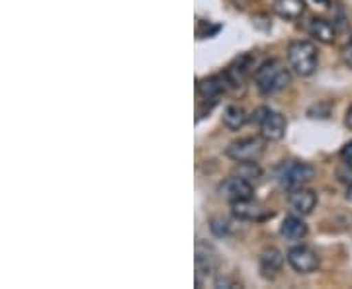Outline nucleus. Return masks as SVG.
I'll return each mask as SVG.
<instances>
[{"label":"nucleus","mask_w":352,"mask_h":289,"mask_svg":"<svg viewBox=\"0 0 352 289\" xmlns=\"http://www.w3.org/2000/svg\"><path fill=\"white\" fill-rule=\"evenodd\" d=\"M247 122H249V115H247V112L241 106H227L226 110H223V124H226L227 129L239 131Z\"/></svg>","instance_id":"17"},{"label":"nucleus","mask_w":352,"mask_h":289,"mask_svg":"<svg viewBox=\"0 0 352 289\" xmlns=\"http://www.w3.org/2000/svg\"><path fill=\"white\" fill-rule=\"evenodd\" d=\"M315 178V168L311 164L300 161H284L274 168V180L284 189H296L305 186Z\"/></svg>","instance_id":"2"},{"label":"nucleus","mask_w":352,"mask_h":289,"mask_svg":"<svg viewBox=\"0 0 352 289\" xmlns=\"http://www.w3.org/2000/svg\"><path fill=\"white\" fill-rule=\"evenodd\" d=\"M340 161H342L344 166L352 168V141H349V143L342 147V151H340Z\"/></svg>","instance_id":"20"},{"label":"nucleus","mask_w":352,"mask_h":289,"mask_svg":"<svg viewBox=\"0 0 352 289\" xmlns=\"http://www.w3.org/2000/svg\"><path fill=\"white\" fill-rule=\"evenodd\" d=\"M217 194L227 201H239V200H249L252 198V194H254V188H252V184L249 180H245V178L241 176H231L223 180L219 186H217Z\"/></svg>","instance_id":"6"},{"label":"nucleus","mask_w":352,"mask_h":289,"mask_svg":"<svg viewBox=\"0 0 352 289\" xmlns=\"http://www.w3.org/2000/svg\"><path fill=\"white\" fill-rule=\"evenodd\" d=\"M284 264V256L278 248H266L261 254V272L264 277H274L282 270Z\"/></svg>","instance_id":"15"},{"label":"nucleus","mask_w":352,"mask_h":289,"mask_svg":"<svg viewBox=\"0 0 352 289\" xmlns=\"http://www.w3.org/2000/svg\"><path fill=\"white\" fill-rule=\"evenodd\" d=\"M274 12L280 18L286 20H298L305 12V2L303 0H274Z\"/></svg>","instance_id":"16"},{"label":"nucleus","mask_w":352,"mask_h":289,"mask_svg":"<svg viewBox=\"0 0 352 289\" xmlns=\"http://www.w3.org/2000/svg\"><path fill=\"white\" fill-rule=\"evenodd\" d=\"M227 229H229L227 221H221V219H214V221H212V231H214L217 237L227 235Z\"/></svg>","instance_id":"21"},{"label":"nucleus","mask_w":352,"mask_h":289,"mask_svg":"<svg viewBox=\"0 0 352 289\" xmlns=\"http://www.w3.org/2000/svg\"><path fill=\"white\" fill-rule=\"evenodd\" d=\"M268 112H270L268 108H256V110L249 115V122L254 124V126H261V124L264 122V117L268 115Z\"/></svg>","instance_id":"19"},{"label":"nucleus","mask_w":352,"mask_h":289,"mask_svg":"<svg viewBox=\"0 0 352 289\" xmlns=\"http://www.w3.org/2000/svg\"><path fill=\"white\" fill-rule=\"evenodd\" d=\"M288 63L289 69L300 76H311L317 71V47L311 41H294L288 47Z\"/></svg>","instance_id":"3"},{"label":"nucleus","mask_w":352,"mask_h":289,"mask_svg":"<svg viewBox=\"0 0 352 289\" xmlns=\"http://www.w3.org/2000/svg\"><path fill=\"white\" fill-rule=\"evenodd\" d=\"M288 203L298 215H309L317 205V194L314 189H307L302 186V188H296L289 192Z\"/></svg>","instance_id":"9"},{"label":"nucleus","mask_w":352,"mask_h":289,"mask_svg":"<svg viewBox=\"0 0 352 289\" xmlns=\"http://www.w3.org/2000/svg\"><path fill=\"white\" fill-rule=\"evenodd\" d=\"M292 82V75L286 69V65L278 59L264 61L254 71V86L263 96H272L280 90H284Z\"/></svg>","instance_id":"1"},{"label":"nucleus","mask_w":352,"mask_h":289,"mask_svg":"<svg viewBox=\"0 0 352 289\" xmlns=\"http://www.w3.org/2000/svg\"><path fill=\"white\" fill-rule=\"evenodd\" d=\"M237 176L245 178L249 182H256L258 178L263 176V170L256 166V163H239V168H237Z\"/></svg>","instance_id":"18"},{"label":"nucleus","mask_w":352,"mask_h":289,"mask_svg":"<svg viewBox=\"0 0 352 289\" xmlns=\"http://www.w3.org/2000/svg\"><path fill=\"white\" fill-rule=\"evenodd\" d=\"M344 126L349 127L352 131V106L346 110V115H344Z\"/></svg>","instance_id":"23"},{"label":"nucleus","mask_w":352,"mask_h":289,"mask_svg":"<svg viewBox=\"0 0 352 289\" xmlns=\"http://www.w3.org/2000/svg\"><path fill=\"white\" fill-rule=\"evenodd\" d=\"M351 41H352V36H351Z\"/></svg>","instance_id":"26"},{"label":"nucleus","mask_w":352,"mask_h":289,"mask_svg":"<svg viewBox=\"0 0 352 289\" xmlns=\"http://www.w3.org/2000/svg\"><path fill=\"white\" fill-rule=\"evenodd\" d=\"M226 76H208L198 82V96L206 102H217V98L226 92Z\"/></svg>","instance_id":"12"},{"label":"nucleus","mask_w":352,"mask_h":289,"mask_svg":"<svg viewBox=\"0 0 352 289\" xmlns=\"http://www.w3.org/2000/svg\"><path fill=\"white\" fill-rule=\"evenodd\" d=\"M231 211H233V215L237 219H243V221H263L264 217H268V211L264 209L258 201H252V198L233 201L231 203Z\"/></svg>","instance_id":"11"},{"label":"nucleus","mask_w":352,"mask_h":289,"mask_svg":"<svg viewBox=\"0 0 352 289\" xmlns=\"http://www.w3.org/2000/svg\"><path fill=\"white\" fill-rule=\"evenodd\" d=\"M307 225H305V221L300 219V217H286L284 221H282V227H280V235L284 237L286 240H292V242H296V240H302L307 237Z\"/></svg>","instance_id":"13"},{"label":"nucleus","mask_w":352,"mask_h":289,"mask_svg":"<svg viewBox=\"0 0 352 289\" xmlns=\"http://www.w3.org/2000/svg\"><path fill=\"white\" fill-rule=\"evenodd\" d=\"M342 59H344V63L352 69V41H349V45L342 49Z\"/></svg>","instance_id":"22"},{"label":"nucleus","mask_w":352,"mask_h":289,"mask_svg":"<svg viewBox=\"0 0 352 289\" xmlns=\"http://www.w3.org/2000/svg\"><path fill=\"white\" fill-rule=\"evenodd\" d=\"M217 252L212 244L198 240L196 242V284L200 286L201 277H210L217 268Z\"/></svg>","instance_id":"5"},{"label":"nucleus","mask_w":352,"mask_h":289,"mask_svg":"<svg viewBox=\"0 0 352 289\" xmlns=\"http://www.w3.org/2000/svg\"><path fill=\"white\" fill-rule=\"evenodd\" d=\"M258 127H261V135H263L264 141L274 143V141H280L286 135V117L282 113L270 110Z\"/></svg>","instance_id":"10"},{"label":"nucleus","mask_w":352,"mask_h":289,"mask_svg":"<svg viewBox=\"0 0 352 289\" xmlns=\"http://www.w3.org/2000/svg\"><path fill=\"white\" fill-rule=\"evenodd\" d=\"M307 32L309 36L315 38L321 43H333L335 41V36H337V30H335V24H331L323 18H314L309 25H307Z\"/></svg>","instance_id":"14"},{"label":"nucleus","mask_w":352,"mask_h":289,"mask_svg":"<svg viewBox=\"0 0 352 289\" xmlns=\"http://www.w3.org/2000/svg\"><path fill=\"white\" fill-rule=\"evenodd\" d=\"M315 2H317V4H323V6H327L329 4V0H315Z\"/></svg>","instance_id":"25"},{"label":"nucleus","mask_w":352,"mask_h":289,"mask_svg":"<svg viewBox=\"0 0 352 289\" xmlns=\"http://www.w3.org/2000/svg\"><path fill=\"white\" fill-rule=\"evenodd\" d=\"M252 65H254V61H252L251 55H241V57H237L233 63L227 67L226 73H223L227 84H231V86H235V89L243 86L245 80H247L249 75L252 73Z\"/></svg>","instance_id":"8"},{"label":"nucleus","mask_w":352,"mask_h":289,"mask_svg":"<svg viewBox=\"0 0 352 289\" xmlns=\"http://www.w3.org/2000/svg\"><path fill=\"white\" fill-rule=\"evenodd\" d=\"M346 198L352 200V182H351V186H349V192H346Z\"/></svg>","instance_id":"24"},{"label":"nucleus","mask_w":352,"mask_h":289,"mask_svg":"<svg viewBox=\"0 0 352 289\" xmlns=\"http://www.w3.org/2000/svg\"><path fill=\"white\" fill-rule=\"evenodd\" d=\"M264 152V139L245 137L233 141L226 149V154L235 163H256Z\"/></svg>","instance_id":"4"},{"label":"nucleus","mask_w":352,"mask_h":289,"mask_svg":"<svg viewBox=\"0 0 352 289\" xmlns=\"http://www.w3.org/2000/svg\"><path fill=\"white\" fill-rule=\"evenodd\" d=\"M286 260L298 274H311L319 268V256L307 246H294L286 254Z\"/></svg>","instance_id":"7"}]
</instances>
